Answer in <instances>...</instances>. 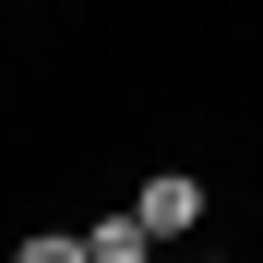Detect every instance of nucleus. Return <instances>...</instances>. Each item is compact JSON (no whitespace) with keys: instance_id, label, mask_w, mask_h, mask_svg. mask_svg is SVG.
<instances>
[{"instance_id":"nucleus-1","label":"nucleus","mask_w":263,"mask_h":263,"mask_svg":"<svg viewBox=\"0 0 263 263\" xmlns=\"http://www.w3.org/2000/svg\"><path fill=\"white\" fill-rule=\"evenodd\" d=\"M132 215H144L156 239H192V228H203V180H192V167H156V180L132 192Z\"/></svg>"},{"instance_id":"nucleus-2","label":"nucleus","mask_w":263,"mask_h":263,"mask_svg":"<svg viewBox=\"0 0 263 263\" xmlns=\"http://www.w3.org/2000/svg\"><path fill=\"white\" fill-rule=\"evenodd\" d=\"M84 251H96V263H156V228H144V215H96Z\"/></svg>"},{"instance_id":"nucleus-3","label":"nucleus","mask_w":263,"mask_h":263,"mask_svg":"<svg viewBox=\"0 0 263 263\" xmlns=\"http://www.w3.org/2000/svg\"><path fill=\"white\" fill-rule=\"evenodd\" d=\"M12 263H96V251H84V228H36V239H24Z\"/></svg>"}]
</instances>
